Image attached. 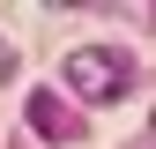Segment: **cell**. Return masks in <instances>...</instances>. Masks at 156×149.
Here are the masks:
<instances>
[{
	"instance_id": "obj_2",
	"label": "cell",
	"mask_w": 156,
	"mask_h": 149,
	"mask_svg": "<svg viewBox=\"0 0 156 149\" xmlns=\"http://www.w3.org/2000/svg\"><path fill=\"white\" fill-rule=\"evenodd\" d=\"M30 127H37V134H52V142H67V134H74V119L60 112V97H45V89L30 97Z\"/></svg>"
},
{
	"instance_id": "obj_1",
	"label": "cell",
	"mask_w": 156,
	"mask_h": 149,
	"mask_svg": "<svg viewBox=\"0 0 156 149\" xmlns=\"http://www.w3.org/2000/svg\"><path fill=\"white\" fill-rule=\"evenodd\" d=\"M67 89H74V97L112 104V97H126V89H134V60H126V52H112V45H89V52H74V60H67Z\"/></svg>"
}]
</instances>
